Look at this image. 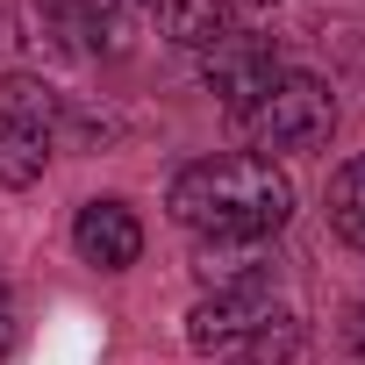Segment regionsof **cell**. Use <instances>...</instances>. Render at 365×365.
Wrapping results in <instances>:
<instances>
[{
	"label": "cell",
	"instance_id": "1",
	"mask_svg": "<svg viewBox=\"0 0 365 365\" xmlns=\"http://www.w3.org/2000/svg\"><path fill=\"white\" fill-rule=\"evenodd\" d=\"M172 222L194 230L201 244H272L294 215V187L287 172L258 150H222V158H194L165 194Z\"/></svg>",
	"mask_w": 365,
	"mask_h": 365
},
{
	"label": "cell",
	"instance_id": "2",
	"mask_svg": "<svg viewBox=\"0 0 365 365\" xmlns=\"http://www.w3.org/2000/svg\"><path fill=\"white\" fill-rule=\"evenodd\" d=\"M187 344L215 365H287L301 351V322L294 308H279L272 279H244V287H208L194 301Z\"/></svg>",
	"mask_w": 365,
	"mask_h": 365
},
{
	"label": "cell",
	"instance_id": "3",
	"mask_svg": "<svg viewBox=\"0 0 365 365\" xmlns=\"http://www.w3.org/2000/svg\"><path fill=\"white\" fill-rule=\"evenodd\" d=\"M237 122H244V136L265 143V150H315V143H329V129H336V93H329L315 72H279Z\"/></svg>",
	"mask_w": 365,
	"mask_h": 365
},
{
	"label": "cell",
	"instance_id": "4",
	"mask_svg": "<svg viewBox=\"0 0 365 365\" xmlns=\"http://www.w3.org/2000/svg\"><path fill=\"white\" fill-rule=\"evenodd\" d=\"M279 72H287V65L272 58V43H258V36H244V29H230L222 43H208V51H201V79L222 93V108H230V115H244V108H251Z\"/></svg>",
	"mask_w": 365,
	"mask_h": 365
},
{
	"label": "cell",
	"instance_id": "5",
	"mask_svg": "<svg viewBox=\"0 0 365 365\" xmlns=\"http://www.w3.org/2000/svg\"><path fill=\"white\" fill-rule=\"evenodd\" d=\"M72 251L93 265V272H129L143 258V222L129 201H86L72 215Z\"/></svg>",
	"mask_w": 365,
	"mask_h": 365
},
{
	"label": "cell",
	"instance_id": "6",
	"mask_svg": "<svg viewBox=\"0 0 365 365\" xmlns=\"http://www.w3.org/2000/svg\"><path fill=\"white\" fill-rule=\"evenodd\" d=\"M158 29L187 51H208L237 29V0H158Z\"/></svg>",
	"mask_w": 365,
	"mask_h": 365
},
{
	"label": "cell",
	"instance_id": "7",
	"mask_svg": "<svg viewBox=\"0 0 365 365\" xmlns=\"http://www.w3.org/2000/svg\"><path fill=\"white\" fill-rule=\"evenodd\" d=\"M51 165V129L29 115H0V187H36Z\"/></svg>",
	"mask_w": 365,
	"mask_h": 365
},
{
	"label": "cell",
	"instance_id": "8",
	"mask_svg": "<svg viewBox=\"0 0 365 365\" xmlns=\"http://www.w3.org/2000/svg\"><path fill=\"white\" fill-rule=\"evenodd\" d=\"M329 230L351 251H365V150L351 165H336V179H329Z\"/></svg>",
	"mask_w": 365,
	"mask_h": 365
},
{
	"label": "cell",
	"instance_id": "9",
	"mask_svg": "<svg viewBox=\"0 0 365 365\" xmlns=\"http://www.w3.org/2000/svg\"><path fill=\"white\" fill-rule=\"evenodd\" d=\"M0 115H29V122H58V93L43 86V79H8L0 86Z\"/></svg>",
	"mask_w": 365,
	"mask_h": 365
},
{
	"label": "cell",
	"instance_id": "10",
	"mask_svg": "<svg viewBox=\"0 0 365 365\" xmlns=\"http://www.w3.org/2000/svg\"><path fill=\"white\" fill-rule=\"evenodd\" d=\"M15 336H22V322H15V294H8V287H0V358H8V351H15Z\"/></svg>",
	"mask_w": 365,
	"mask_h": 365
},
{
	"label": "cell",
	"instance_id": "11",
	"mask_svg": "<svg viewBox=\"0 0 365 365\" xmlns=\"http://www.w3.org/2000/svg\"><path fill=\"white\" fill-rule=\"evenodd\" d=\"M351 365H365V315L351 322Z\"/></svg>",
	"mask_w": 365,
	"mask_h": 365
},
{
	"label": "cell",
	"instance_id": "12",
	"mask_svg": "<svg viewBox=\"0 0 365 365\" xmlns=\"http://www.w3.org/2000/svg\"><path fill=\"white\" fill-rule=\"evenodd\" d=\"M237 8H279V0H237Z\"/></svg>",
	"mask_w": 365,
	"mask_h": 365
}]
</instances>
